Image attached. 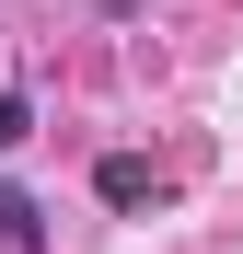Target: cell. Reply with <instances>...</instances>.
<instances>
[{"label": "cell", "instance_id": "3957f363", "mask_svg": "<svg viewBox=\"0 0 243 254\" xmlns=\"http://www.w3.org/2000/svg\"><path fill=\"white\" fill-rule=\"evenodd\" d=\"M23 139H35V93H0V162H12Z\"/></svg>", "mask_w": 243, "mask_h": 254}, {"label": "cell", "instance_id": "7a4b0ae2", "mask_svg": "<svg viewBox=\"0 0 243 254\" xmlns=\"http://www.w3.org/2000/svg\"><path fill=\"white\" fill-rule=\"evenodd\" d=\"M0 243H12V254H47V208H35L12 174H0Z\"/></svg>", "mask_w": 243, "mask_h": 254}, {"label": "cell", "instance_id": "6da1fadb", "mask_svg": "<svg viewBox=\"0 0 243 254\" xmlns=\"http://www.w3.org/2000/svg\"><path fill=\"white\" fill-rule=\"evenodd\" d=\"M93 196H104V208H151V162H139V150H104V162H93Z\"/></svg>", "mask_w": 243, "mask_h": 254}]
</instances>
